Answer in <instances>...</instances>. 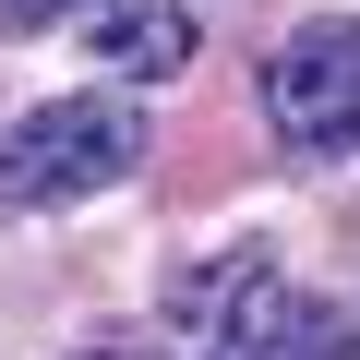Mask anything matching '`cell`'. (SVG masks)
I'll return each mask as SVG.
<instances>
[{"label": "cell", "instance_id": "cell-3", "mask_svg": "<svg viewBox=\"0 0 360 360\" xmlns=\"http://www.w3.org/2000/svg\"><path fill=\"white\" fill-rule=\"evenodd\" d=\"M205 360H360V324L336 300H300V288H252L217 336H193Z\"/></svg>", "mask_w": 360, "mask_h": 360}, {"label": "cell", "instance_id": "cell-1", "mask_svg": "<svg viewBox=\"0 0 360 360\" xmlns=\"http://www.w3.org/2000/svg\"><path fill=\"white\" fill-rule=\"evenodd\" d=\"M144 168V108L132 96H49L0 132V205H84Z\"/></svg>", "mask_w": 360, "mask_h": 360}, {"label": "cell", "instance_id": "cell-7", "mask_svg": "<svg viewBox=\"0 0 360 360\" xmlns=\"http://www.w3.org/2000/svg\"><path fill=\"white\" fill-rule=\"evenodd\" d=\"M84 360H132V348H84Z\"/></svg>", "mask_w": 360, "mask_h": 360}, {"label": "cell", "instance_id": "cell-5", "mask_svg": "<svg viewBox=\"0 0 360 360\" xmlns=\"http://www.w3.org/2000/svg\"><path fill=\"white\" fill-rule=\"evenodd\" d=\"M252 288H276V264H264V252H229V264H205V276H180V288H168V324H180V336H217Z\"/></svg>", "mask_w": 360, "mask_h": 360}, {"label": "cell", "instance_id": "cell-2", "mask_svg": "<svg viewBox=\"0 0 360 360\" xmlns=\"http://www.w3.org/2000/svg\"><path fill=\"white\" fill-rule=\"evenodd\" d=\"M264 120L300 156H360V13H312L264 49Z\"/></svg>", "mask_w": 360, "mask_h": 360}, {"label": "cell", "instance_id": "cell-6", "mask_svg": "<svg viewBox=\"0 0 360 360\" xmlns=\"http://www.w3.org/2000/svg\"><path fill=\"white\" fill-rule=\"evenodd\" d=\"M60 13H84V0H0V37H37V25H60Z\"/></svg>", "mask_w": 360, "mask_h": 360}, {"label": "cell", "instance_id": "cell-4", "mask_svg": "<svg viewBox=\"0 0 360 360\" xmlns=\"http://www.w3.org/2000/svg\"><path fill=\"white\" fill-rule=\"evenodd\" d=\"M84 49L120 84H168L193 72V0H84Z\"/></svg>", "mask_w": 360, "mask_h": 360}]
</instances>
